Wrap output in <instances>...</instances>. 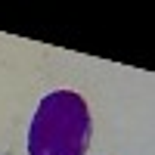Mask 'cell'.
Segmentation results:
<instances>
[{"mask_svg":"<svg viewBox=\"0 0 155 155\" xmlns=\"http://www.w3.org/2000/svg\"><path fill=\"white\" fill-rule=\"evenodd\" d=\"M87 143H90L87 102L71 90L44 96L28 130V155H84Z\"/></svg>","mask_w":155,"mask_h":155,"instance_id":"cell-1","label":"cell"}]
</instances>
